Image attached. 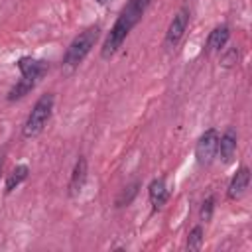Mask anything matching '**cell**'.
<instances>
[{
  "label": "cell",
  "mask_w": 252,
  "mask_h": 252,
  "mask_svg": "<svg viewBox=\"0 0 252 252\" xmlns=\"http://www.w3.org/2000/svg\"><path fill=\"white\" fill-rule=\"evenodd\" d=\"M250 185V167L248 165H240L236 169V173L230 177V183L226 187V197L230 201H238L244 197L246 189Z\"/></svg>",
  "instance_id": "obj_11"
},
{
  "label": "cell",
  "mask_w": 252,
  "mask_h": 252,
  "mask_svg": "<svg viewBox=\"0 0 252 252\" xmlns=\"http://www.w3.org/2000/svg\"><path fill=\"white\" fill-rule=\"evenodd\" d=\"M16 67H18L22 79H28V81H33V83H39L49 71V63L47 61L32 57V55H22L16 61Z\"/></svg>",
  "instance_id": "obj_6"
},
{
  "label": "cell",
  "mask_w": 252,
  "mask_h": 252,
  "mask_svg": "<svg viewBox=\"0 0 252 252\" xmlns=\"http://www.w3.org/2000/svg\"><path fill=\"white\" fill-rule=\"evenodd\" d=\"M189 20H191V10H189L187 6H181V8L173 14V18H171V22H169V26H167V30H165V37H163V45H165V47L173 49V47L179 45V41L183 39V35H185V32H187Z\"/></svg>",
  "instance_id": "obj_5"
},
{
  "label": "cell",
  "mask_w": 252,
  "mask_h": 252,
  "mask_svg": "<svg viewBox=\"0 0 252 252\" xmlns=\"http://www.w3.org/2000/svg\"><path fill=\"white\" fill-rule=\"evenodd\" d=\"M140 181L136 179V181H132V183H128L122 191H120V195L116 197V201H114V205H116V209H122V207H128L134 199H136V195H138V191H140Z\"/></svg>",
  "instance_id": "obj_14"
},
{
  "label": "cell",
  "mask_w": 252,
  "mask_h": 252,
  "mask_svg": "<svg viewBox=\"0 0 252 252\" xmlns=\"http://www.w3.org/2000/svg\"><path fill=\"white\" fill-rule=\"evenodd\" d=\"M236 150H238V134L234 128H226L222 134H219V146H217V158L228 165L234 161V156H236Z\"/></svg>",
  "instance_id": "obj_7"
},
{
  "label": "cell",
  "mask_w": 252,
  "mask_h": 252,
  "mask_svg": "<svg viewBox=\"0 0 252 252\" xmlns=\"http://www.w3.org/2000/svg\"><path fill=\"white\" fill-rule=\"evenodd\" d=\"M236 59H238V53H236V49L232 47V49H228V51H224V55H222V65H232V63H236Z\"/></svg>",
  "instance_id": "obj_17"
},
{
  "label": "cell",
  "mask_w": 252,
  "mask_h": 252,
  "mask_svg": "<svg viewBox=\"0 0 252 252\" xmlns=\"http://www.w3.org/2000/svg\"><path fill=\"white\" fill-rule=\"evenodd\" d=\"M94 2H96V4H100V6H104V4L108 2V0H94Z\"/></svg>",
  "instance_id": "obj_19"
},
{
  "label": "cell",
  "mask_w": 252,
  "mask_h": 252,
  "mask_svg": "<svg viewBox=\"0 0 252 252\" xmlns=\"http://www.w3.org/2000/svg\"><path fill=\"white\" fill-rule=\"evenodd\" d=\"M169 193H171V191H169V187H167L165 177H156V179L150 181V185H148V201H150L154 213L161 211V209L167 205Z\"/></svg>",
  "instance_id": "obj_10"
},
{
  "label": "cell",
  "mask_w": 252,
  "mask_h": 252,
  "mask_svg": "<svg viewBox=\"0 0 252 252\" xmlns=\"http://www.w3.org/2000/svg\"><path fill=\"white\" fill-rule=\"evenodd\" d=\"M215 205H217V197L215 195H207L203 201H201V207H199V220L201 222H209L215 215Z\"/></svg>",
  "instance_id": "obj_16"
},
{
  "label": "cell",
  "mask_w": 252,
  "mask_h": 252,
  "mask_svg": "<svg viewBox=\"0 0 252 252\" xmlns=\"http://www.w3.org/2000/svg\"><path fill=\"white\" fill-rule=\"evenodd\" d=\"M87 177H89V161L85 156H79L75 165H73V171H71V177H69V183H67V195L73 199L77 197L85 183H87Z\"/></svg>",
  "instance_id": "obj_9"
},
{
  "label": "cell",
  "mask_w": 252,
  "mask_h": 252,
  "mask_svg": "<svg viewBox=\"0 0 252 252\" xmlns=\"http://www.w3.org/2000/svg\"><path fill=\"white\" fill-rule=\"evenodd\" d=\"M53 106H55V96H53V93H45V94H41V96L33 102L30 114L26 116V120H24V124H22V136H24L26 140L37 138V136L45 130V126H47V122H49V118H51V114H53Z\"/></svg>",
  "instance_id": "obj_3"
},
{
  "label": "cell",
  "mask_w": 252,
  "mask_h": 252,
  "mask_svg": "<svg viewBox=\"0 0 252 252\" xmlns=\"http://www.w3.org/2000/svg\"><path fill=\"white\" fill-rule=\"evenodd\" d=\"M98 37H100V26L98 24H93V26L85 28L83 32H79L71 39V43L67 45V49L63 53V59H61V67L65 71H75L87 59V55L93 51Z\"/></svg>",
  "instance_id": "obj_2"
},
{
  "label": "cell",
  "mask_w": 252,
  "mask_h": 252,
  "mask_svg": "<svg viewBox=\"0 0 252 252\" xmlns=\"http://www.w3.org/2000/svg\"><path fill=\"white\" fill-rule=\"evenodd\" d=\"M30 177V167L26 163H18L16 167L10 169V173H6V181H4V193L10 195L14 193L26 179Z\"/></svg>",
  "instance_id": "obj_12"
},
{
  "label": "cell",
  "mask_w": 252,
  "mask_h": 252,
  "mask_svg": "<svg viewBox=\"0 0 252 252\" xmlns=\"http://www.w3.org/2000/svg\"><path fill=\"white\" fill-rule=\"evenodd\" d=\"M230 41V28L226 24H219L215 26L207 39H205V55H211V53H222L226 49Z\"/></svg>",
  "instance_id": "obj_8"
},
{
  "label": "cell",
  "mask_w": 252,
  "mask_h": 252,
  "mask_svg": "<svg viewBox=\"0 0 252 252\" xmlns=\"http://www.w3.org/2000/svg\"><path fill=\"white\" fill-rule=\"evenodd\" d=\"M203 242H205L203 224H195V226L189 230V234H187L185 248H187V250H201V248H203Z\"/></svg>",
  "instance_id": "obj_15"
},
{
  "label": "cell",
  "mask_w": 252,
  "mask_h": 252,
  "mask_svg": "<svg viewBox=\"0 0 252 252\" xmlns=\"http://www.w3.org/2000/svg\"><path fill=\"white\" fill-rule=\"evenodd\" d=\"M35 85H37V83L20 77V79L10 87V91H8V94H6V100H8V102H18V100L26 98V96L35 89Z\"/></svg>",
  "instance_id": "obj_13"
},
{
  "label": "cell",
  "mask_w": 252,
  "mask_h": 252,
  "mask_svg": "<svg viewBox=\"0 0 252 252\" xmlns=\"http://www.w3.org/2000/svg\"><path fill=\"white\" fill-rule=\"evenodd\" d=\"M219 130L207 128L195 142V159L201 167H209L217 158V146H219Z\"/></svg>",
  "instance_id": "obj_4"
},
{
  "label": "cell",
  "mask_w": 252,
  "mask_h": 252,
  "mask_svg": "<svg viewBox=\"0 0 252 252\" xmlns=\"http://www.w3.org/2000/svg\"><path fill=\"white\" fill-rule=\"evenodd\" d=\"M4 161H6V152H0V177H2V171H4Z\"/></svg>",
  "instance_id": "obj_18"
},
{
  "label": "cell",
  "mask_w": 252,
  "mask_h": 252,
  "mask_svg": "<svg viewBox=\"0 0 252 252\" xmlns=\"http://www.w3.org/2000/svg\"><path fill=\"white\" fill-rule=\"evenodd\" d=\"M150 4H152V0H126V4L118 12L110 32L106 33V37L102 41V47H100L102 59H110L118 53V49L122 47V43L130 35V32L142 22Z\"/></svg>",
  "instance_id": "obj_1"
}]
</instances>
